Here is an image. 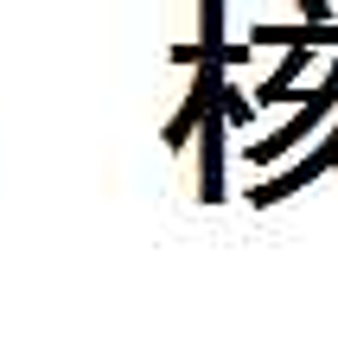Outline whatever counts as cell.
<instances>
[{
  "label": "cell",
  "instance_id": "7",
  "mask_svg": "<svg viewBox=\"0 0 338 357\" xmlns=\"http://www.w3.org/2000/svg\"><path fill=\"white\" fill-rule=\"evenodd\" d=\"M198 52H217L224 64H243L256 45H224V0H198Z\"/></svg>",
  "mask_w": 338,
  "mask_h": 357
},
{
  "label": "cell",
  "instance_id": "5",
  "mask_svg": "<svg viewBox=\"0 0 338 357\" xmlns=\"http://www.w3.org/2000/svg\"><path fill=\"white\" fill-rule=\"evenodd\" d=\"M307 64H313V45H287V58L262 77V89H256L249 102H256V109H281V102H293V83H300Z\"/></svg>",
  "mask_w": 338,
  "mask_h": 357
},
{
  "label": "cell",
  "instance_id": "3",
  "mask_svg": "<svg viewBox=\"0 0 338 357\" xmlns=\"http://www.w3.org/2000/svg\"><path fill=\"white\" fill-rule=\"evenodd\" d=\"M224 70H230V64H224L217 52H204V58H198V83H192V96L179 102V115H173V121H166V134H160V141H166V147H173V153H179V147L192 141V134H198V121H204V109H210V96H217V89H224Z\"/></svg>",
  "mask_w": 338,
  "mask_h": 357
},
{
  "label": "cell",
  "instance_id": "9",
  "mask_svg": "<svg viewBox=\"0 0 338 357\" xmlns=\"http://www.w3.org/2000/svg\"><path fill=\"white\" fill-rule=\"evenodd\" d=\"M300 13H307V20H332V7H325V0H300Z\"/></svg>",
  "mask_w": 338,
  "mask_h": 357
},
{
  "label": "cell",
  "instance_id": "8",
  "mask_svg": "<svg viewBox=\"0 0 338 357\" xmlns=\"http://www.w3.org/2000/svg\"><path fill=\"white\" fill-rule=\"evenodd\" d=\"M210 102H217V109L230 115V128H243V121H249V109H256L249 96H236V89H217V96H210Z\"/></svg>",
  "mask_w": 338,
  "mask_h": 357
},
{
  "label": "cell",
  "instance_id": "1",
  "mask_svg": "<svg viewBox=\"0 0 338 357\" xmlns=\"http://www.w3.org/2000/svg\"><path fill=\"white\" fill-rule=\"evenodd\" d=\"M325 115H338V64H332V77H325L319 89H307V96H300L293 121H281L275 134H262V141L249 147V160H256V166H281V160L300 147V141H313V134L325 128Z\"/></svg>",
  "mask_w": 338,
  "mask_h": 357
},
{
  "label": "cell",
  "instance_id": "4",
  "mask_svg": "<svg viewBox=\"0 0 338 357\" xmlns=\"http://www.w3.org/2000/svg\"><path fill=\"white\" fill-rule=\"evenodd\" d=\"M224 141H230V115L210 102L198 121V204H224Z\"/></svg>",
  "mask_w": 338,
  "mask_h": 357
},
{
  "label": "cell",
  "instance_id": "6",
  "mask_svg": "<svg viewBox=\"0 0 338 357\" xmlns=\"http://www.w3.org/2000/svg\"><path fill=\"white\" fill-rule=\"evenodd\" d=\"M249 45H338V20H307V26H249Z\"/></svg>",
  "mask_w": 338,
  "mask_h": 357
},
{
  "label": "cell",
  "instance_id": "10",
  "mask_svg": "<svg viewBox=\"0 0 338 357\" xmlns=\"http://www.w3.org/2000/svg\"><path fill=\"white\" fill-rule=\"evenodd\" d=\"M332 172H338V160H332Z\"/></svg>",
  "mask_w": 338,
  "mask_h": 357
},
{
  "label": "cell",
  "instance_id": "2",
  "mask_svg": "<svg viewBox=\"0 0 338 357\" xmlns=\"http://www.w3.org/2000/svg\"><path fill=\"white\" fill-rule=\"evenodd\" d=\"M332 160H338V121H332V134H325V141H319L313 153H300L293 166H281L275 178H262V185H249V204H256V211H275L281 198L307 192V185H313L319 172H332Z\"/></svg>",
  "mask_w": 338,
  "mask_h": 357
}]
</instances>
